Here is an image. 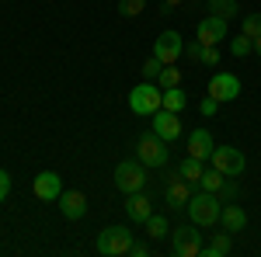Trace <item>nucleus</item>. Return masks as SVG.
Instances as JSON below:
<instances>
[{"instance_id":"nucleus-1","label":"nucleus","mask_w":261,"mask_h":257,"mask_svg":"<svg viewBox=\"0 0 261 257\" xmlns=\"http://www.w3.org/2000/svg\"><path fill=\"white\" fill-rule=\"evenodd\" d=\"M185 212H188V219L195 222V226H216L220 222V212H223V202H220V195H213V191H195L192 195V202L185 205Z\"/></svg>"},{"instance_id":"nucleus-2","label":"nucleus","mask_w":261,"mask_h":257,"mask_svg":"<svg viewBox=\"0 0 261 257\" xmlns=\"http://www.w3.org/2000/svg\"><path fill=\"white\" fill-rule=\"evenodd\" d=\"M164 101V91L157 80H143V83H136L133 91H129V108L136 111V115H153L157 108H161Z\"/></svg>"},{"instance_id":"nucleus-3","label":"nucleus","mask_w":261,"mask_h":257,"mask_svg":"<svg viewBox=\"0 0 261 257\" xmlns=\"http://www.w3.org/2000/svg\"><path fill=\"white\" fill-rule=\"evenodd\" d=\"M129 247H133V233L125 226H105L98 233V243H94V250L101 257H122L129 254Z\"/></svg>"},{"instance_id":"nucleus-4","label":"nucleus","mask_w":261,"mask_h":257,"mask_svg":"<svg viewBox=\"0 0 261 257\" xmlns=\"http://www.w3.org/2000/svg\"><path fill=\"white\" fill-rule=\"evenodd\" d=\"M146 163L140 160H122L119 167H115V188H119L122 195H133V191H143L146 188Z\"/></svg>"},{"instance_id":"nucleus-5","label":"nucleus","mask_w":261,"mask_h":257,"mask_svg":"<svg viewBox=\"0 0 261 257\" xmlns=\"http://www.w3.org/2000/svg\"><path fill=\"white\" fill-rule=\"evenodd\" d=\"M202 250H205V243H202V233L195 222L171 230V254L174 257H199Z\"/></svg>"},{"instance_id":"nucleus-6","label":"nucleus","mask_w":261,"mask_h":257,"mask_svg":"<svg viewBox=\"0 0 261 257\" xmlns=\"http://www.w3.org/2000/svg\"><path fill=\"white\" fill-rule=\"evenodd\" d=\"M136 160L146 167H164L167 163V142L157 132H143L140 142H136Z\"/></svg>"},{"instance_id":"nucleus-7","label":"nucleus","mask_w":261,"mask_h":257,"mask_svg":"<svg viewBox=\"0 0 261 257\" xmlns=\"http://www.w3.org/2000/svg\"><path fill=\"white\" fill-rule=\"evenodd\" d=\"M209 163H213L216 170H223L226 178H241L244 167H247V160H244V153L237 146H216L213 157H209Z\"/></svg>"},{"instance_id":"nucleus-8","label":"nucleus","mask_w":261,"mask_h":257,"mask_svg":"<svg viewBox=\"0 0 261 257\" xmlns=\"http://www.w3.org/2000/svg\"><path fill=\"white\" fill-rule=\"evenodd\" d=\"M153 56L164 63V66H171V63H178L185 56V42H181V32H161L157 42H153Z\"/></svg>"},{"instance_id":"nucleus-9","label":"nucleus","mask_w":261,"mask_h":257,"mask_svg":"<svg viewBox=\"0 0 261 257\" xmlns=\"http://www.w3.org/2000/svg\"><path fill=\"white\" fill-rule=\"evenodd\" d=\"M150 132H157L164 142H174V139L181 136V119H178V111L157 108V111L150 115Z\"/></svg>"},{"instance_id":"nucleus-10","label":"nucleus","mask_w":261,"mask_h":257,"mask_svg":"<svg viewBox=\"0 0 261 257\" xmlns=\"http://www.w3.org/2000/svg\"><path fill=\"white\" fill-rule=\"evenodd\" d=\"M209 98H216L223 104V101H233L241 98V80L233 77V73H213V80H209Z\"/></svg>"},{"instance_id":"nucleus-11","label":"nucleus","mask_w":261,"mask_h":257,"mask_svg":"<svg viewBox=\"0 0 261 257\" xmlns=\"http://www.w3.org/2000/svg\"><path fill=\"white\" fill-rule=\"evenodd\" d=\"M192 188H195L192 181H185L181 174H174V178L167 181V188H164V202H167V209H185V205L192 202V195H195Z\"/></svg>"},{"instance_id":"nucleus-12","label":"nucleus","mask_w":261,"mask_h":257,"mask_svg":"<svg viewBox=\"0 0 261 257\" xmlns=\"http://www.w3.org/2000/svg\"><path fill=\"white\" fill-rule=\"evenodd\" d=\"M32 191H35L42 202H60V195H63V178L56 174V170H42L39 178H35V184H32Z\"/></svg>"},{"instance_id":"nucleus-13","label":"nucleus","mask_w":261,"mask_h":257,"mask_svg":"<svg viewBox=\"0 0 261 257\" xmlns=\"http://www.w3.org/2000/svg\"><path fill=\"white\" fill-rule=\"evenodd\" d=\"M195 35H199L202 45H220V42L226 39V18H216V14L202 18L199 28H195Z\"/></svg>"},{"instance_id":"nucleus-14","label":"nucleus","mask_w":261,"mask_h":257,"mask_svg":"<svg viewBox=\"0 0 261 257\" xmlns=\"http://www.w3.org/2000/svg\"><path fill=\"white\" fill-rule=\"evenodd\" d=\"M213 150H216V142H213V136H209V129H195V132H188V157L195 160H205L213 157Z\"/></svg>"},{"instance_id":"nucleus-15","label":"nucleus","mask_w":261,"mask_h":257,"mask_svg":"<svg viewBox=\"0 0 261 257\" xmlns=\"http://www.w3.org/2000/svg\"><path fill=\"white\" fill-rule=\"evenodd\" d=\"M60 212L70 222H77V219L87 216V198H84V191H63L60 195Z\"/></svg>"},{"instance_id":"nucleus-16","label":"nucleus","mask_w":261,"mask_h":257,"mask_svg":"<svg viewBox=\"0 0 261 257\" xmlns=\"http://www.w3.org/2000/svg\"><path fill=\"white\" fill-rule=\"evenodd\" d=\"M125 216L133 219V222H146V219L153 216V209H150V198L143 195V191H133V195H125Z\"/></svg>"},{"instance_id":"nucleus-17","label":"nucleus","mask_w":261,"mask_h":257,"mask_svg":"<svg viewBox=\"0 0 261 257\" xmlns=\"http://www.w3.org/2000/svg\"><path fill=\"white\" fill-rule=\"evenodd\" d=\"M220 222H223V230H230V233H241L244 226H247V212H244L241 205L226 202V205H223V212H220Z\"/></svg>"},{"instance_id":"nucleus-18","label":"nucleus","mask_w":261,"mask_h":257,"mask_svg":"<svg viewBox=\"0 0 261 257\" xmlns=\"http://www.w3.org/2000/svg\"><path fill=\"white\" fill-rule=\"evenodd\" d=\"M230 247H233V233H230V230H223V233H216V237L205 243V250H202V254H205V257H226V254H230Z\"/></svg>"},{"instance_id":"nucleus-19","label":"nucleus","mask_w":261,"mask_h":257,"mask_svg":"<svg viewBox=\"0 0 261 257\" xmlns=\"http://www.w3.org/2000/svg\"><path fill=\"white\" fill-rule=\"evenodd\" d=\"M202 170H205V163H202V160H195V157H185V160H181V167H178V174H181L185 181H192L195 188H199Z\"/></svg>"},{"instance_id":"nucleus-20","label":"nucleus","mask_w":261,"mask_h":257,"mask_svg":"<svg viewBox=\"0 0 261 257\" xmlns=\"http://www.w3.org/2000/svg\"><path fill=\"white\" fill-rule=\"evenodd\" d=\"M223 181H226V174H223V170H216V167H209V170H202L199 188H202V191H213V195H216V191L223 188Z\"/></svg>"},{"instance_id":"nucleus-21","label":"nucleus","mask_w":261,"mask_h":257,"mask_svg":"<svg viewBox=\"0 0 261 257\" xmlns=\"http://www.w3.org/2000/svg\"><path fill=\"white\" fill-rule=\"evenodd\" d=\"M185 104H188V98H185V91L181 87H171V91H164V101H161V108H167V111H185Z\"/></svg>"},{"instance_id":"nucleus-22","label":"nucleus","mask_w":261,"mask_h":257,"mask_svg":"<svg viewBox=\"0 0 261 257\" xmlns=\"http://www.w3.org/2000/svg\"><path fill=\"white\" fill-rule=\"evenodd\" d=\"M157 83H161V91H171V87H181V66L178 63H171V66H164L161 77H157Z\"/></svg>"},{"instance_id":"nucleus-23","label":"nucleus","mask_w":261,"mask_h":257,"mask_svg":"<svg viewBox=\"0 0 261 257\" xmlns=\"http://www.w3.org/2000/svg\"><path fill=\"white\" fill-rule=\"evenodd\" d=\"M143 226H146V233H150V240L171 237V226H167V219H164V216H157V212H153V216L146 219V222H143Z\"/></svg>"},{"instance_id":"nucleus-24","label":"nucleus","mask_w":261,"mask_h":257,"mask_svg":"<svg viewBox=\"0 0 261 257\" xmlns=\"http://www.w3.org/2000/svg\"><path fill=\"white\" fill-rule=\"evenodd\" d=\"M209 11H213V14H216V18H237V11H241V7H237V0H209Z\"/></svg>"},{"instance_id":"nucleus-25","label":"nucleus","mask_w":261,"mask_h":257,"mask_svg":"<svg viewBox=\"0 0 261 257\" xmlns=\"http://www.w3.org/2000/svg\"><path fill=\"white\" fill-rule=\"evenodd\" d=\"M241 32L247 35V39H258V35H261V14H258V11H254V14H244Z\"/></svg>"},{"instance_id":"nucleus-26","label":"nucleus","mask_w":261,"mask_h":257,"mask_svg":"<svg viewBox=\"0 0 261 257\" xmlns=\"http://www.w3.org/2000/svg\"><path fill=\"white\" fill-rule=\"evenodd\" d=\"M119 11H122V18H140L146 11V0H119Z\"/></svg>"},{"instance_id":"nucleus-27","label":"nucleus","mask_w":261,"mask_h":257,"mask_svg":"<svg viewBox=\"0 0 261 257\" xmlns=\"http://www.w3.org/2000/svg\"><path fill=\"white\" fill-rule=\"evenodd\" d=\"M230 49H233V56H251V52H254V39H247V35H237V39L230 42Z\"/></svg>"},{"instance_id":"nucleus-28","label":"nucleus","mask_w":261,"mask_h":257,"mask_svg":"<svg viewBox=\"0 0 261 257\" xmlns=\"http://www.w3.org/2000/svg\"><path fill=\"white\" fill-rule=\"evenodd\" d=\"M216 195H220L223 205H226V202H233V198L241 195V188H237V178H226V181H223V188L216 191Z\"/></svg>"},{"instance_id":"nucleus-29","label":"nucleus","mask_w":261,"mask_h":257,"mask_svg":"<svg viewBox=\"0 0 261 257\" xmlns=\"http://www.w3.org/2000/svg\"><path fill=\"white\" fill-rule=\"evenodd\" d=\"M161 70H164V63L157 60V56H150V60L143 63V80H157V77H161Z\"/></svg>"},{"instance_id":"nucleus-30","label":"nucleus","mask_w":261,"mask_h":257,"mask_svg":"<svg viewBox=\"0 0 261 257\" xmlns=\"http://www.w3.org/2000/svg\"><path fill=\"white\" fill-rule=\"evenodd\" d=\"M199 111L205 115V119H213V115L220 111V101H216V98H209V94H205V98H202V104H199Z\"/></svg>"},{"instance_id":"nucleus-31","label":"nucleus","mask_w":261,"mask_h":257,"mask_svg":"<svg viewBox=\"0 0 261 257\" xmlns=\"http://www.w3.org/2000/svg\"><path fill=\"white\" fill-rule=\"evenodd\" d=\"M199 63H205V66H216L220 63V49L216 45H202V60Z\"/></svg>"},{"instance_id":"nucleus-32","label":"nucleus","mask_w":261,"mask_h":257,"mask_svg":"<svg viewBox=\"0 0 261 257\" xmlns=\"http://www.w3.org/2000/svg\"><path fill=\"white\" fill-rule=\"evenodd\" d=\"M7 195H11V174H7V170L0 167V202H4Z\"/></svg>"},{"instance_id":"nucleus-33","label":"nucleus","mask_w":261,"mask_h":257,"mask_svg":"<svg viewBox=\"0 0 261 257\" xmlns=\"http://www.w3.org/2000/svg\"><path fill=\"white\" fill-rule=\"evenodd\" d=\"M129 254H133V257H146V254H150V243H143V240H133Z\"/></svg>"},{"instance_id":"nucleus-34","label":"nucleus","mask_w":261,"mask_h":257,"mask_svg":"<svg viewBox=\"0 0 261 257\" xmlns=\"http://www.w3.org/2000/svg\"><path fill=\"white\" fill-rule=\"evenodd\" d=\"M185 56H188V60H202V42H195V45H185Z\"/></svg>"},{"instance_id":"nucleus-35","label":"nucleus","mask_w":261,"mask_h":257,"mask_svg":"<svg viewBox=\"0 0 261 257\" xmlns=\"http://www.w3.org/2000/svg\"><path fill=\"white\" fill-rule=\"evenodd\" d=\"M174 7H181V0H164V14H171Z\"/></svg>"},{"instance_id":"nucleus-36","label":"nucleus","mask_w":261,"mask_h":257,"mask_svg":"<svg viewBox=\"0 0 261 257\" xmlns=\"http://www.w3.org/2000/svg\"><path fill=\"white\" fill-rule=\"evenodd\" d=\"M254 52H258V56H261V35H258V39H254Z\"/></svg>"}]
</instances>
